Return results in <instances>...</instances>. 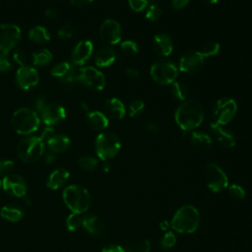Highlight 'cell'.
Here are the masks:
<instances>
[{
  "instance_id": "1",
  "label": "cell",
  "mask_w": 252,
  "mask_h": 252,
  "mask_svg": "<svg viewBox=\"0 0 252 252\" xmlns=\"http://www.w3.org/2000/svg\"><path fill=\"white\" fill-rule=\"evenodd\" d=\"M205 112L202 105L193 99L182 101L174 112L176 125L184 132L197 129L204 121Z\"/></svg>"
},
{
  "instance_id": "2",
  "label": "cell",
  "mask_w": 252,
  "mask_h": 252,
  "mask_svg": "<svg viewBox=\"0 0 252 252\" xmlns=\"http://www.w3.org/2000/svg\"><path fill=\"white\" fill-rule=\"evenodd\" d=\"M200 221L198 210L192 205H184L175 212L170 224L177 232L192 233L198 229Z\"/></svg>"
},
{
  "instance_id": "3",
  "label": "cell",
  "mask_w": 252,
  "mask_h": 252,
  "mask_svg": "<svg viewBox=\"0 0 252 252\" xmlns=\"http://www.w3.org/2000/svg\"><path fill=\"white\" fill-rule=\"evenodd\" d=\"M63 201L72 213L84 214L91 206V195L89 191L77 184L68 186L63 191Z\"/></svg>"
},
{
  "instance_id": "4",
  "label": "cell",
  "mask_w": 252,
  "mask_h": 252,
  "mask_svg": "<svg viewBox=\"0 0 252 252\" xmlns=\"http://www.w3.org/2000/svg\"><path fill=\"white\" fill-rule=\"evenodd\" d=\"M11 123L18 134L30 135L38 129L40 118L33 109L22 107L13 113Z\"/></svg>"
},
{
  "instance_id": "5",
  "label": "cell",
  "mask_w": 252,
  "mask_h": 252,
  "mask_svg": "<svg viewBox=\"0 0 252 252\" xmlns=\"http://www.w3.org/2000/svg\"><path fill=\"white\" fill-rule=\"evenodd\" d=\"M121 143L118 136L110 131L99 133L94 142V149L96 156L103 161L110 160L119 153Z\"/></svg>"
},
{
  "instance_id": "6",
  "label": "cell",
  "mask_w": 252,
  "mask_h": 252,
  "mask_svg": "<svg viewBox=\"0 0 252 252\" xmlns=\"http://www.w3.org/2000/svg\"><path fill=\"white\" fill-rule=\"evenodd\" d=\"M150 76L158 85L167 86L174 83L178 76L176 65L168 59L161 58L155 61L150 68Z\"/></svg>"
},
{
  "instance_id": "7",
  "label": "cell",
  "mask_w": 252,
  "mask_h": 252,
  "mask_svg": "<svg viewBox=\"0 0 252 252\" xmlns=\"http://www.w3.org/2000/svg\"><path fill=\"white\" fill-rule=\"evenodd\" d=\"M17 153L24 162H34L38 160L44 153V142L40 137L36 136L24 138L18 144Z\"/></svg>"
},
{
  "instance_id": "8",
  "label": "cell",
  "mask_w": 252,
  "mask_h": 252,
  "mask_svg": "<svg viewBox=\"0 0 252 252\" xmlns=\"http://www.w3.org/2000/svg\"><path fill=\"white\" fill-rule=\"evenodd\" d=\"M237 113V103L231 97L219 98L212 110L213 122L221 126H225L230 123Z\"/></svg>"
},
{
  "instance_id": "9",
  "label": "cell",
  "mask_w": 252,
  "mask_h": 252,
  "mask_svg": "<svg viewBox=\"0 0 252 252\" xmlns=\"http://www.w3.org/2000/svg\"><path fill=\"white\" fill-rule=\"evenodd\" d=\"M77 82L94 91H101L105 87V77L103 73L92 66L79 69L77 73Z\"/></svg>"
},
{
  "instance_id": "10",
  "label": "cell",
  "mask_w": 252,
  "mask_h": 252,
  "mask_svg": "<svg viewBox=\"0 0 252 252\" xmlns=\"http://www.w3.org/2000/svg\"><path fill=\"white\" fill-rule=\"evenodd\" d=\"M205 181H206L207 187L216 193L223 191L228 185L227 175L216 163H209L206 166Z\"/></svg>"
},
{
  "instance_id": "11",
  "label": "cell",
  "mask_w": 252,
  "mask_h": 252,
  "mask_svg": "<svg viewBox=\"0 0 252 252\" xmlns=\"http://www.w3.org/2000/svg\"><path fill=\"white\" fill-rule=\"evenodd\" d=\"M22 38V32L18 26L14 24L0 25V52L9 53L14 49Z\"/></svg>"
},
{
  "instance_id": "12",
  "label": "cell",
  "mask_w": 252,
  "mask_h": 252,
  "mask_svg": "<svg viewBox=\"0 0 252 252\" xmlns=\"http://www.w3.org/2000/svg\"><path fill=\"white\" fill-rule=\"evenodd\" d=\"M205 64V58L200 51L188 50L184 52L178 62V69L186 74H194L199 72Z\"/></svg>"
},
{
  "instance_id": "13",
  "label": "cell",
  "mask_w": 252,
  "mask_h": 252,
  "mask_svg": "<svg viewBox=\"0 0 252 252\" xmlns=\"http://www.w3.org/2000/svg\"><path fill=\"white\" fill-rule=\"evenodd\" d=\"M99 35L104 42L110 45L119 43L122 37V30L120 24L114 19L104 20L99 28Z\"/></svg>"
},
{
  "instance_id": "14",
  "label": "cell",
  "mask_w": 252,
  "mask_h": 252,
  "mask_svg": "<svg viewBox=\"0 0 252 252\" xmlns=\"http://www.w3.org/2000/svg\"><path fill=\"white\" fill-rule=\"evenodd\" d=\"M39 81V74L37 70L31 65H24L19 67L16 72L17 85L22 90H30L35 87Z\"/></svg>"
},
{
  "instance_id": "15",
  "label": "cell",
  "mask_w": 252,
  "mask_h": 252,
  "mask_svg": "<svg viewBox=\"0 0 252 252\" xmlns=\"http://www.w3.org/2000/svg\"><path fill=\"white\" fill-rule=\"evenodd\" d=\"M2 188L6 193L13 197H25L27 193V184L25 179L15 173L4 176L2 180Z\"/></svg>"
},
{
  "instance_id": "16",
  "label": "cell",
  "mask_w": 252,
  "mask_h": 252,
  "mask_svg": "<svg viewBox=\"0 0 252 252\" xmlns=\"http://www.w3.org/2000/svg\"><path fill=\"white\" fill-rule=\"evenodd\" d=\"M77 73L78 71L75 69L74 65L67 61L55 64L50 70L52 77L59 79L61 82L67 85L77 82Z\"/></svg>"
},
{
  "instance_id": "17",
  "label": "cell",
  "mask_w": 252,
  "mask_h": 252,
  "mask_svg": "<svg viewBox=\"0 0 252 252\" xmlns=\"http://www.w3.org/2000/svg\"><path fill=\"white\" fill-rule=\"evenodd\" d=\"M41 120L47 126H53L60 123L66 117L65 108L57 103H47L40 112Z\"/></svg>"
},
{
  "instance_id": "18",
  "label": "cell",
  "mask_w": 252,
  "mask_h": 252,
  "mask_svg": "<svg viewBox=\"0 0 252 252\" xmlns=\"http://www.w3.org/2000/svg\"><path fill=\"white\" fill-rule=\"evenodd\" d=\"M94 52V45L91 40H80L72 51V62L76 66L84 65L92 57Z\"/></svg>"
},
{
  "instance_id": "19",
  "label": "cell",
  "mask_w": 252,
  "mask_h": 252,
  "mask_svg": "<svg viewBox=\"0 0 252 252\" xmlns=\"http://www.w3.org/2000/svg\"><path fill=\"white\" fill-rule=\"evenodd\" d=\"M152 47L154 52L161 57L169 56L173 51V40L169 34L165 32H158L157 33L152 42Z\"/></svg>"
},
{
  "instance_id": "20",
  "label": "cell",
  "mask_w": 252,
  "mask_h": 252,
  "mask_svg": "<svg viewBox=\"0 0 252 252\" xmlns=\"http://www.w3.org/2000/svg\"><path fill=\"white\" fill-rule=\"evenodd\" d=\"M210 132L214 138H216L219 144L224 148H233L236 144V139L233 133L221 125L212 122L210 124Z\"/></svg>"
},
{
  "instance_id": "21",
  "label": "cell",
  "mask_w": 252,
  "mask_h": 252,
  "mask_svg": "<svg viewBox=\"0 0 252 252\" xmlns=\"http://www.w3.org/2000/svg\"><path fill=\"white\" fill-rule=\"evenodd\" d=\"M104 111L107 117L114 120H120L126 115L127 108L119 98L109 97L104 102Z\"/></svg>"
},
{
  "instance_id": "22",
  "label": "cell",
  "mask_w": 252,
  "mask_h": 252,
  "mask_svg": "<svg viewBox=\"0 0 252 252\" xmlns=\"http://www.w3.org/2000/svg\"><path fill=\"white\" fill-rule=\"evenodd\" d=\"M82 227L93 236H99L104 232V223L94 214H84Z\"/></svg>"
},
{
  "instance_id": "23",
  "label": "cell",
  "mask_w": 252,
  "mask_h": 252,
  "mask_svg": "<svg viewBox=\"0 0 252 252\" xmlns=\"http://www.w3.org/2000/svg\"><path fill=\"white\" fill-rule=\"evenodd\" d=\"M116 52L110 46H102L94 53V63L97 67L105 68L111 66L116 60Z\"/></svg>"
},
{
  "instance_id": "24",
  "label": "cell",
  "mask_w": 252,
  "mask_h": 252,
  "mask_svg": "<svg viewBox=\"0 0 252 252\" xmlns=\"http://www.w3.org/2000/svg\"><path fill=\"white\" fill-rule=\"evenodd\" d=\"M86 122L87 124L94 130L102 131L108 126V117L105 113H102L98 110L89 111L86 114Z\"/></svg>"
},
{
  "instance_id": "25",
  "label": "cell",
  "mask_w": 252,
  "mask_h": 252,
  "mask_svg": "<svg viewBox=\"0 0 252 252\" xmlns=\"http://www.w3.org/2000/svg\"><path fill=\"white\" fill-rule=\"evenodd\" d=\"M47 146L49 151L59 154L63 153L66 150L69 149L71 145V140L69 139L68 136L63 135V134H53L47 141Z\"/></svg>"
},
{
  "instance_id": "26",
  "label": "cell",
  "mask_w": 252,
  "mask_h": 252,
  "mask_svg": "<svg viewBox=\"0 0 252 252\" xmlns=\"http://www.w3.org/2000/svg\"><path fill=\"white\" fill-rule=\"evenodd\" d=\"M69 179V172L65 168H57L53 170L46 182V186L51 190H57L67 183Z\"/></svg>"
},
{
  "instance_id": "27",
  "label": "cell",
  "mask_w": 252,
  "mask_h": 252,
  "mask_svg": "<svg viewBox=\"0 0 252 252\" xmlns=\"http://www.w3.org/2000/svg\"><path fill=\"white\" fill-rule=\"evenodd\" d=\"M1 217L11 222H17L24 217V210L16 204H8L1 209Z\"/></svg>"
},
{
  "instance_id": "28",
  "label": "cell",
  "mask_w": 252,
  "mask_h": 252,
  "mask_svg": "<svg viewBox=\"0 0 252 252\" xmlns=\"http://www.w3.org/2000/svg\"><path fill=\"white\" fill-rule=\"evenodd\" d=\"M190 142L193 146L201 149H208L213 143L212 136L203 131H192L190 134Z\"/></svg>"
},
{
  "instance_id": "29",
  "label": "cell",
  "mask_w": 252,
  "mask_h": 252,
  "mask_svg": "<svg viewBox=\"0 0 252 252\" xmlns=\"http://www.w3.org/2000/svg\"><path fill=\"white\" fill-rule=\"evenodd\" d=\"M29 38L38 44H43L50 39V32L43 26H35L29 32Z\"/></svg>"
},
{
  "instance_id": "30",
  "label": "cell",
  "mask_w": 252,
  "mask_h": 252,
  "mask_svg": "<svg viewBox=\"0 0 252 252\" xmlns=\"http://www.w3.org/2000/svg\"><path fill=\"white\" fill-rule=\"evenodd\" d=\"M170 92L171 95L180 101H184L189 96V88L186 84L180 81H175L170 85Z\"/></svg>"
},
{
  "instance_id": "31",
  "label": "cell",
  "mask_w": 252,
  "mask_h": 252,
  "mask_svg": "<svg viewBox=\"0 0 252 252\" xmlns=\"http://www.w3.org/2000/svg\"><path fill=\"white\" fill-rule=\"evenodd\" d=\"M52 53L48 49H42L32 54V63L35 66H45L52 60Z\"/></svg>"
},
{
  "instance_id": "32",
  "label": "cell",
  "mask_w": 252,
  "mask_h": 252,
  "mask_svg": "<svg viewBox=\"0 0 252 252\" xmlns=\"http://www.w3.org/2000/svg\"><path fill=\"white\" fill-rule=\"evenodd\" d=\"M83 216L84 214H79V213H72L71 215H69L66 220V226L68 230L76 231L80 227H82Z\"/></svg>"
},
{
  "instance_id": "33",
  "label": "cell",
  "mask_w": 252,
  "mask_h": 252,
  "mask_svg": "<svg viewBox=\"0 0 252 252\" xmlns=\"http://www.w3.org/2000/svg\"><path fill=\"white\" fill-rule=\"evenodd\" d=\"M78 165L82 170L85 171H93L94 170L97 165H98V161L95 158L91 157V156H85L79 158L78 160Z\"/></svg>"
},
{
  "instance_id": "34",
  "label": "cell",
  "mask_w": 252,
  "mask_h": 252,
  "mask_svg": "<svg viewBox=\"0 0 252 252\" xmlns=\"http://www.w3.org/2000/svg\"><path fill=\"white\" fill-rule=\"evenodd\" d=\"M220 44L218 41H209L202 46L200 52L204 56V58H207L216 56L220 52Z\"/></svg>"
},
{
  "instance_id": "35",
  "label": "cell",
  "mask_w": 252,
  "mask_h": 252,
  "mask_svg": "<svg viewBox=\"0 0 252 252\" xmlns=\"http://www.w3.org/2000/svg\"><path fill=\"white\" fill-rule=\"evenodd\" d=\"M122 52L127 56H135L139 52L138 43L132 39H126L120 43Z\"/></svg>"
},
{
  "instance_id": "36",
  "label": "cell",
  "mask_w": 252,
  "mask_h": 252,
  "mask_svg": "<svg viewBox=\"0 0 252 252\" xmlns=\"http://www.w3.org/2000/svg\"><path fill=\"white\" fill-rule=\"evenodd\" d=\"M124 250L125 252H150L151 243L148 239H144L139 242L127 245L124 247Z\"/></svg>"
},
{
  "instance_id": "37",
  "label": "cell",
  "mask_w": 252,
  "mask_h": 252,
  "mask_svg": "<svg viewBox=\"0 0 252 252\" xmlns=\"http://www.w3.org/2000/svg\"><path fill=\"white\" fill-rule=\"evenodd\" d=\"M162 11L158 4L157 3H150L148 8L146 9V18L150 22H156L161 17Z\"/></svg>"
},
{
  "instance_id": "38",
  "label": "cell",
  "mask_w": 252,
  "mask_h": 252,
  "mask_svg": "<svg viewBox=\"0 0 252 252\" xmlns=\"http://www.w3.org/2000/svg\"><path fill=\"white\" fill-rule=\"evenodd\" d=\"M144 108L145 102L142 99H134L129 103L127 107V112L130 117H136L144 110Z\"/></svg>"
},
{
  "instance_id": "39",
  "label": "cell",
  "mask_w": 252,
  "mask_h": 252,
  "mask_svg": "<svg viewBox=\"0 0 252 252\" xmlns=\"http://www.w3.org/2000/svg\"><path fill=\"white\" fill-rule=\"evenodd\" d=\"M176 243V236L172 231H167L160 240V247L163 250L171 249Z\"/></svg>"
},
{
  "instance_id": "40",
  "label": "cell",
  "mask_w": 252,
  "mask_h": 252,
  "mask_svg": "<svg viewBox=\"0 0 252 252\" xmlns=\"http://www.w3.org/2000/svg\"><path fill=\"white\" fill-rule=\"evenodd\" d=\"M75 30L70 24H64L57 31V36L60 39H70L74 36Z\"/></svg>"
},
{
  "instance_id": "41",
  "label": "cell",
  "mask_w": 252,
  "mask_h": 252,
  "mask_svg": "<svg viewBox=\"0 0 252 252\" xmlns=\"http://www.w3.org/2000/svg\"><path fill=\"white\" fill-rule=\"evenodd\" d=\"M128 5L134 12H142L146 10L151 3L150 0H127Z\"/></svg>"
},
{
  "instance_id": "42",
  "label": "cell",
  "mask_w": 252,
  "mask_h": 252,
  "mask_svg": "<svg viewBox=\"0 0 252 252\" xmlns=\"http://www.w3.org/2000/svg\"><path fill=\"white\" fill-rule=\"evenodd\" d=\"M228 193L229 195L237 200H242L245 197V191L244 189L238 185V184H232L228 187Z\"/></svg>"
},
{
  "instance_id": "43",
  "label": "cell",
  "mask_w": 252,
  "mask_h": 252,
  "mask_svg": "<svg viewBox=\"0 0 252 252\" xmlns=\"http://www.w3.org/2000/svg\"><path fill=\"white\" fill-rule=\"evenodd\" d=\"M14 161L11 159H1L0 160V176L8 175L14 169Z\"/></svg>"
},
{
  "instance_id": "44",
  "label": "cell",
  "mask_w": 252,
  "mask_h": 252,
  "mask_svg": "<svg viewBox=\"0 0 252 252\" xmlns=\"http://www.w3.org/2000/svg\"><path fill=\"white\" fill-rule=\"evenodd\" d=\"M12 69V63L9 59L8 53L0 52V72L6 73Z\"/></svg>"
},
{
  "instance_id": "45",
  "label": "cell",
  "mask_w": 252,
  "mask_h": 252,
  "mask_svg": "<svg viewBox=\"0 0 252 252\" xmlns=\"http://www.w3.org/2000/svg\"><path fill=\"white\" fill-rule=\"evenodd\" d=\"M13 58L14 61L17 62L20 66L27 65V54L23 50L16 49L13 53Z\"/></svg>"
},
{
  "instance_id": "46",
  "label": "cell",
  "mask_w": 252,
  "mask_h": 252,
  "mask_svg": "<svg viewBox=\"0 0 252 252\" xmlns=\"http://www.w3.org/2000/svg\"><path fill=\"white\" fill-rule=\"evenodd\" d=\"M125 75L127 78H129L131 80H135V81L140 80V78H141L139 70L134 67H127L125 69Z\"/></svg>"
},
{
  "instance_id": "47",
  "label": "cell",
  "mask_w": 252,
  "mask_h": 252,
  "mask_svg": "<svg viewBox=\"0 0 252 252\" xmlns=\"http://www.w3.org/2000/svg\"><path fill=\"white\" fill-rule=\"evenodd\" d=\"M144 128L147 132L152 134H156L159 131V125L155 121H147L144 125Z\"/></svg>"
},
{
  "instance_id": "48",
  "label": "cell",
  "mask_w": 252,
  "mask_h": 252,
  "mask_svg": "<svg viewBox=\"0 0 252 252\" xmlns=\"http://www.w3.org/2000/svg\"><path fill=\"white\" fill-rule=\"evenodd\" d=\"M190 0H171L170 6L174 10H181L189 4Z\"/></svg>"
},
{
  "instance_id": "49",
  "label": "cell",
  "mask_w": 252,
  "mask_h": 252,
  "mask_svg": "<svg viewBox=\"0 0 252 252\" xmlns=\"http://www.w3.org/2000/svg\"><path fill=\"white\" fill-rule=\"evenodd\" d=\"M101 252H125L124 247L117 245V244H111L108 246H105L104 248H102Z\"/></svg>"
},
{
  "instance_id": "50",
  "label": "cell",
  "mask_w": 252,
  "mask_h": 252,
  "mask_svg": "<svg viewBox=\"0 0 252 252\" xmlns=\"http://www.w3.org/2000/svg\"><path fill=\"white\" fill-rule=\"evenodd\" d=\"M47 102H46V99L43 97V96H38L34 102V106H35V109L36 111L38 112H41L42 109L46 106Z\"/></svg>"
},
{
  "instance_id": "51",
  "label": "cell",
  "mask_w": 252,
  "mask_h": 252,
  "mask_svg": "<svg viewBox=\"0 0 252 252\" xmlns=\"http://www.w3.org/2000/svg\"><path fill=\"white\" fill-rule=\"evenodd\" d=\"M52 135H53V128L50 127V126H47L46 128L43 129V131H42V133H41V135L39 137L44 142V141H47Z\"/></svg>"
},
{
  "instance_id": "52",
  "label": "cell",
  "mask_w": 252,
  "mask_h": 252,
  "mask_svg": "<svg viewBox=\"0 0 252 252\" xmlns=\"http://www.w3.org/2000/svg\"><path fill=\"white\" fill-rule=\"evenodd\" d=\"M56 158H57L56 154L53 153V152H51V151H49L48 153L45 154L44 161H45V163H47V164H51V163H53V162L56 160Z\"/></svg>"
},
{
  "instance_id": "53",
  "label": "cell",
  "mask_w": 252,
  "mask_h": 252,
  "mask_svg": "<svg viewBox=\"0 0 252 252\" xmlns=\"http://www.w3.org/2000/svg\"><path fill=\"white\" fill-rule=\"evenodd\" d=\"M94 0H70V2L77 7H86L90 5Z\"/></svg>"
},
{
  "instance_id": "54",
  "label": "cell",
  "mask_w": 252,
  "mask_h": 252,
  "mask_svg": "<svg viewBox=\"0 0 252 252\" xmlns=\"http://www.w3.org/2000/svg\"><path fill=\"white\" fill-rule=\"evenodd\" d=\"M45 16H46L48 19L53 20V19H55V18L58 16V13H57V11H56L54 8H48V9H46V11H45Z\"/></svg>"
},
{
  "instance_id": "55",
  "label": "cell",
  "mask_w": 252,
  "mask_h": 252,
  "mask_svg": "<svg viewBox=\"0 0 252 252\" xmlns=\"http://www.w3.org/2000/svg\"><path fill=\"white\" fill-rule=\"evenodd\" d=\"M200 1L206 5H215L219 2V0H200Z\"/></svg>"
},
{
  "instance_id": "56",
  "label": "cell",
  "mask_w": 252,
  "mask_h": 252,
  "mask_svg": "<svg viewBox=\"0 0 252 252\" xmlns=\"http://www.w3.org/2000/svg\"><path fill=\"white\" fill-rule=\"evenodd\" d=\"M109 168H110V163H109V160H107V161H104V162H103V164H102V169H103V171L107 172V171L109 170Z\"/></svg>"
},
{
  "instance_id": "57",
  "label": "cell",
  "mask_w": 252,
  "mask_h": 252,
  "mask_svg": "<svg viewBox=\"0 0 252 252\" xmlns=\"http://www.w3.org/2000/svg\"><path fill=\"white\" fill-rule=\"evenodd\" d=\"M168 222L167 221H162L161 223H160V227L162 228V229H166L167 227H168Z\"/></svg>"
},
{
  "instance_id": "58",
  "label": "cell",
  "mask_w": 252,
  "mask_h": 252,
  "mask_svg": "<svg viewBox=\"0 0 252 252\" xmlns=\"http://www.w3.org/2000/svg\"><path fill=\"white\" fill-rule=\"evenodd\" d=\"M82 107L85 109V111L89 112V107H88V104L86 102H82Z\"/></svg>"
},
{
  "instance_id": "59",
  "label": "cell",
  "mask_w": 252,
  "mask_h": 252,
  "mask_svg": "<svg viewBox=\"0 0 252 252\" xmlns=\"http://www.w3.org/2000/svg\"><path fill=\"white\" fill-rule=\"evenodd\" d=\"M1 187H2V181L0 180V189H1Z\"/></svg>"
}]
</instances>
